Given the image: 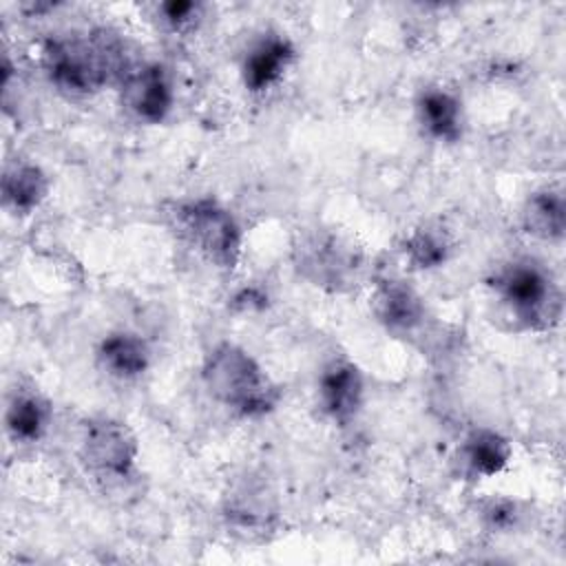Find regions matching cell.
Instances as JSON below:
<instances>
[{"instance_id":"8","label":"cell","mask_w":566,"mask_h":566,"mask_svg":"<svg viewBox=\"0 0 566 566\" xmlns=\"http://www.w3.org/2000/svg\"><path fill=\"white\" fill-rule=\"evenodd\" d=\"M316 398L321 411L338 427L349 424L363 409L365 378L349 358H332L318 376Z\"/></svg>"},{"instance_id":"3","label":"cell","mask_w":566,"mask_h":566,"mask_svg":"<svg viewBox=\"0 0 566 566\" xmlns=\"http://www.w3.org/2000/svg\"><path fill=\"white\" fill-rule=\"evenodd\" d=\"M489 287L502 310L531 332L553 329L562 318V290L551 270L535 259H513L497 268Z\"/></svg>"},{"instance_id":"7","label":"cell","mask_w":566,"mask_h":566,"mask_svg":"<svg viewBox=\"0 0 566 566\" xmlns=\"http://www.w3.org/2000/svg\"><path fill=\"white\" fill-rule=\"evenodd\" d=\"M122 106L144 124H161L175 104V91L166 66L137 64L122 77Z\"/></svg>"},{"instance_id":"18","label":"cell","mask_w":566,"mask_h":566,"mask_svg":"<svg viewBox=\"0 0 566 566\" xmlns=\"http://www.w3.org/2000/svg\"><path fill=\"white\" fill-rule=\"evenodd\" d=\"M453 243L449 234L438 226H418L413 228L402 243V252L407 261L416 270H436L442 268L451 256Z\"/></svg>"},{"instance_id":"6","label":"cell","mask_w":566,"mask_h":566,"mask_svg":"<svg viewBox=\"0 0 566 566\" xmlns=\"http://www.w3.org/2000/svg\"><path fill=\"white\" fill-rule=\"evenodd\" d=\"M139 444L133 429L108 416L88 418L80 433V458L102 480H126L137 462Z\"/></svg>"},{"instance_id":"17","label":"cell","mask_w":566,"mask_h":566,"mask_svg":"<svg viewBox=\"0 0 566 566\" xmlns=\"http://www.w3.org/2000/svg\"><path fill=\"white\" fill-rule=\"evenodd\" d=\"M522 226L528 234L557 241L566 230V201L557 188H539L531 192L522 206Z\"/></svg>"},{"instance_id":"15","label":"cell","mask_w":566,"mask_h":566,"mask_svg":"<svg viewBox=\"0 0 566 566\" xmlns=\"http://www.w3.org/2000/svg\"><path fill=\"white\" fill-rule=\"evenodd\" d=\"M46 172L31 161L18 159L4 168L2 201L15 214H31L49 195Z\"/></svg>"},{"instance_id":"5","label":"cell","mask_w":566,"mask_h":566,"mask_svg":"<svg viewBox=\"0 0 566 566\" xmlns=\"http://www.w3.org/2000/svg\"><path fill=\"white\" fill-rule=\"evenodd\" d=\"M360 252L347 239L329 230H314L294 245V263L312 285L343 292L356 283L360 272Z\"/></svg>"},{"instance_id":"11","label":"cell","mask_w":566,"mask_h":566,"mask_svg":"<svg viewBox=\"0 0 566 566\" xmlns=\"http://www.w3.org/2000/svg\"><path fill=\"white\" fill-rule=\"evenodd\" d=\"M95 363L113 380H137L150 367V347L139 334L117 329L97 343Z\"/></svg>"},{"instance_id":"4","label":"cell","mask_w":566,"mask_h":566,"mask_svg":"<svg viewBox=\"0 0 566 566\" xmlns=\"http://www.w3.org/2000/svg\"><path fill=\"white\" fill-rule=\"evenodd\" d=\"M177 232L188 245L219 270H234L241 259L243 234L237 217L212 197L181 201L172 210Z\"/></svg>"},{"instance_id":"9","label":"cell","mask_w":566,"mask_h":566,"mask_svg":"<svg viewBox=\"0 0 566 566\" xmlns=\"http://www.w3.org/2000/svg\"><path fill=\"white\" fill-rule=\"evenodd\" d=\"M296 49L290 38L276 31H268L256 38L243 55L241 82L248 93L261 95L274 88L292 66Z\"/></svg>"},{"instance_id":"20","label":"cell","mask_w":566,"mask_h":566,"mask_svg":"<svg viewBox=\"0 0 566 566\" xmlns=\"http://www.w3.org/2000/svg\"><path fill=\"white\" fill-rule=\"evenodd\" d=\"M484 520L491 528L509 531L520 522V509L511 500H491L484 506Z\"/></svg>"},{"instance_id":"1","label":"cell","mask_w":566,"mask_h":566,"mask_svg":"<svg viewBox=\"0 0 566 566\" xmlns=\"http://www.w3.org/2000/svg\"><path fill=\"white\" fill-rule=\"evenodd\" d=\"M201 380L208 396L239 418H261L281 398L279 385L261 363L237 343H217L203 358Z\"/></svg>"},{"instance_id":"19","label":"cell","mask_w":566,"mask_h":566,"mask_svg":"<svg viewBox=\"0 0 566 566\" xmlns=\"http://www.w3.org/2000/svg\"><path fill=\"white\" fill-rule=\"evenodd\" d=\"M201 11H203V7L192 0H168L157 7L159 20L172 31L192 29L199 22Z\"/></svg>"},{"instance_id":"16","label":"cell","mask_w":566,"mask_h":566,"mask_svg":"<svg viewBox=\"0 0 566 566\" xmlns=\"http://www.w3.org/2000/svg\"><path fill=\"white\" fill-rule=\"evenodd\" d=\"M226 500V517L230 520V524L243 531H265L272 526L276 517L274 500L265 484L241 482L237 489H232V493Z\"/></svg>"},{"instance_id":"13","label":"cell","mask_w":566,"mask_h":566,"mask_svg":"<svg viewBox=\"0 0 566 566\" xmlns=\"http://www.w3.org/2000/svg\"><path fill=\"white\" fill-rule=\"evenodd\" d=\"M513 455L511 442L495 429H473L460 444L458 464L467 478H493L506 469Z\"/></svg>"},{"instance_id":"2","label":"cell","mask_w":566,"mask_h":566,"mask_svg":"<svg viewBox=\"0 0 566 566\" xmlns=\"http://www.w3.org/2000/svg\"><path fill=\"white\" fill-rule=\"evenodd\" d=\"M49 82L69 97H86L104 88L115 75H126L124 53L106 31L55 38L42 49Z\"/></svg>"},{"instance_id":"12","label":"cell","mask_w":566,"mask_h":566,"mask_svg":"<svg viewBox=\"0 0 566 566\" xmlns=\"http://www.w3.org/2000/svg\"><path fill=\"white\" fill-rule=\"evenodd\" d=\"M416 117L424 135L453 144L462 137L464 113L460 97L444 86H427L416 97Z\"/></svg>"},{"instance_id":"14","label":"cell","mask_w":566,"mask_h":566,"mask_svg":"<svg viewBox=\"0 0 566 566\" xmlns=\"http://www.w3.org/2000/svg\"><path fill=\"white\" fill-rule=\"evenodd\" d=\"M51 424V405L35 389H18L7 402L4 427L11 440L31 444L44 438Z\"/></svg>"},{"instance_id":"10","label":"cell","mask_w":566,"mask_h":566,"mask_svg":"<svg viewBox=\"0 0 566 566\" xmlns=\"http://www.w3.org/2000/svg\"><path fill=\"white\" fill-rule=\"evenodd\" d=\"M371 312L387 332L409 334L422 325L427 310L422 296L405 279L385 276L376 281Z\"/></svg>"}]
</instances>
